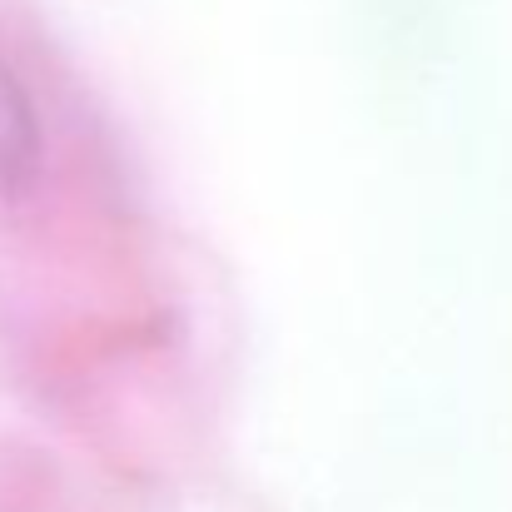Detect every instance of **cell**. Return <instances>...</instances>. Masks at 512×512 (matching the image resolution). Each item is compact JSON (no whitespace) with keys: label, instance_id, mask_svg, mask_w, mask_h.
I'll return each instance as SVG.
<instances>
[{"label":"cell","instance_id":"obj_1","mask_svg":"<svg viewBox=\"0 0 512 512\" xmlns=\"http://www.w3.org/2000/svg\"><path fill=\"white\" fill-rule=\"evenodd\" d=\"M40 174V120L30 105V90L0 60V204L25 199Z\"/></svg>","mask_w":512,"mask_h":512}]
</instances>
